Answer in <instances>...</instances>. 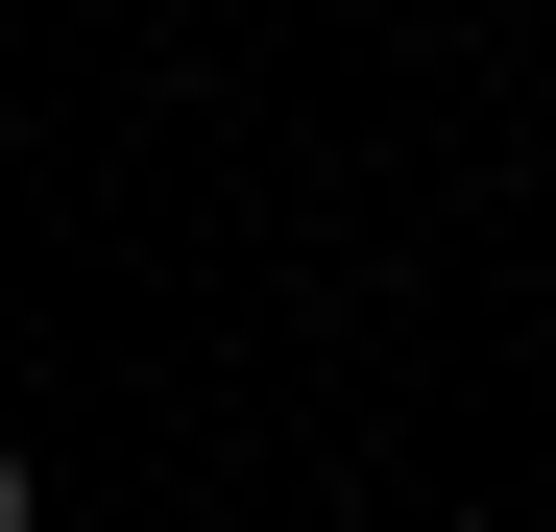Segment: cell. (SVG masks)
<instances>
[{
    "label": "cell",
    "mask_w": 556,
    "mask_h": 532,
    "mask_svg": "<svg viewBox=\"0 0 556 532\" xmlns=\"http://www.w3.org/2000/svg\"><path fill=\"white\" fill-rule=\"evenodd\" d=\"M0 532H25V435H0Z\"/></svg>",
    "instance_id": "cell-1"
}]
</instances>
